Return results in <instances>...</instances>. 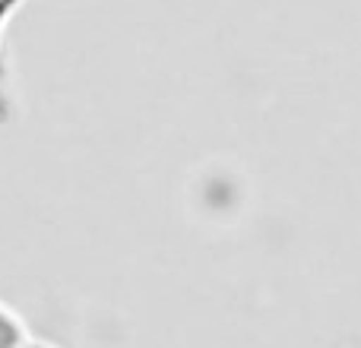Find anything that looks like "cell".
<instances>
[{
	"label": "cell",
	"mask_w": 361,
	"mask_h": 348,
	"mask_svg": "<svg viewBox=\"0 0 361 348\" xmlns=\"http://www.w3.org/2000/svg\"><path fill=\"white\" fill-rule=\"evenodd\" d=\"M0 348H19V333L10 317L0 313Z\"/></svg>",
	"instance_id": "1"
}]
</instances>
